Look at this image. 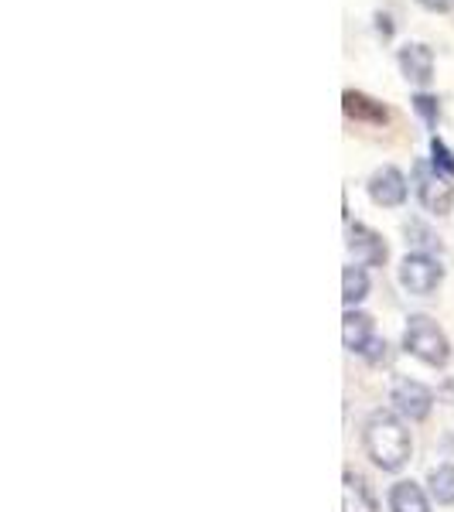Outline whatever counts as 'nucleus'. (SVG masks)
<instances>
[{"instance_id":"1","label":"nucleus","mask_w":454,"mask_h":512,"mask_svg":"<svg viewBox=\"0 0 454 512\" xmlns=\"http://www.w3.org/2000/svg\"><path fill=\"white\" fill-rule=\"evenodd\" d=\"M410 451H414V444H410V431L403 427L400 417H393L390 410H376L366 420V454L373 458L376 468L400 472L407 465Z\"/></svg>"},{"instance_id":"2","label":"nucleus","mask_w":454,"mask_h":512,"mask_svg":"<svg viewBox=\"0 0 454 512\" xmlns=\"http://www.w3.org/2000/svg\"><path fill=\"white\" fill-rule=\"evenodd\" d=\"M403 349L410 355H417L427 366H444L451 359V342L448 335L437 328L434 318L427 315H414L407 321V332H403Z\"/></svg>"},{"instance_id":"3","label":"nucleus","mask_w":454,"mask_h":512,"mask_svg":"<svg viewBox=\"0 0 454 512\" xmlns=\"http://www.w3.org/2000/svg\"><path fill=\"white\" fill-rule=\"evenodd\" d=\"M414 192L420 198V205H424L427 212H434V216H448L451 212L454 185L448 175H441V171L434 168V164L420 161L414 168Z\"/></svg>"},{"instance_id":"4","label":"nucleus","mask_w":454,"mask_h":512,"mask_svg":"<svg viewBox=\"0 0 454 512\" xmlns=\"http://www.w3.org/2000/svg\"><path fill=\"white\" fill-rule=\"evenodd\" d=\"M444 280V267L434 260L431 253H407L400 263V284L407 287L410 294L427 297L441 287Z\"/></svg>"},{"instance_id":"5","label":"nucleus","mask_w":454,"mask_h":512,"mask_svg":"<svg viewBox=\"0 0 454 512\" xmlns=\"http://www.w3.org/2000/svg\"><path fill=\"white\" fill-rule=\"evenodd\" d=\"M369 198H373L376 205H383V209H400L403 202H407V178H403L400 168H393V164H383V168H376L373 175H369Z\"/></svg>"},{"instance_id":"6","label":"nucleus","mask_w":454,"mask_h":512,"mask_svg":"<svg viewBox=\"0 0 454 512\" xmlns=\"http://www.w3.org/2000/svg\"><path fill=\"white\" fill-rule=\"evenodd\" d=\"M393 407L407 420H424L434 407V393L417 379H396L393 383Z\"/></svg>"},{"instance_id":"7","label":"nucleus","mask_w":454,"mask_h":512,"mask_svg":"<svg viewBox=\"0 0 454 512\" xmlns=\"http://www.w3.org/2000/svg\"><path fill=\"white\" fill-rule=\"evenodd\" d=\"M349 253H352V260H356V267H383L386 263L383 236L369 226H352L349 229Z\"/></svg>"},{"instance_id":"8","label":"nucleus","mask_w":454,"mask_h":512,"mask_svg":"<svg viewBox=\"0 0 454 512\" xmlns=\"http://www.w3.org/2000/svg\"><path fill=\"white\" fill-rule=\"evenodd\" d=\"M400 72L407 82H414V86H431L434 79V52L427 45H420V41H414V45H403L400 48Z\"/></svg>"},{"instance_id":"9","label":"nucleus","mask_w":454,"mask_h":512,"mask_svg":"<svg viewBox=\"0 0 454 512\" xmlns=\"http://www.w3.org/2000/svg\"><path fill=\"white\" fill-rule=\"evenodd\" d=\"M342 342H345V349L349 352H366L369 349V342H373V318L369 315H362V311H345V318H342Z\"/></svg>"},{"instance_id":"10","label":"nucleus","mask_w":454,"mask_h":512,"mask_svg":"<svg viewBox=\"0 0 454 512\" xmlns=\"http://www.w3.org/2000/svg\"><path fill=\"white\" fill-rule=\"evenodd\" d=\"M342 512H376L373 489H369L366 478L356 472L342 475Z\"/></svg>"},{"instance_id":"11","label":"nucleus","mask_w":454,"mask_h":512,"mask_svg":"<svg viewBox=\"0 0 454 512\" xmlns=\"http://www.w3.org/2000/svg\"><path fill=\"white\" fill-rule=\"evenodd\" d=\"M345 113L356 120H369V123H386L390 120V113H386L383 103H376V99L362 96V93H352V89H345Z\"/></svg>"},{"instance_id":"12","label":"nucleus","mask_w":454,"mask_h":512,"mask_svg":"<svg viewBox=\"0 0 454 512\" xmlns=\"http://www.w3.org/2000/svg\"><path fill=\"white\" fill-rule=\"evenodd\" d=\"M390 509L393 512H431L427 509V495L417 482H396L390 492Z\"/></svg>"},{"instance_id":"13","label":"nucleus","mask_w":454,"mask_h":512,"mask_svg":"<svg viewBox=\"0 0 454 512\" xmlns=\"http://www.w3.org/2000/svg\"><path fill=\"white\" fill-rule=\"evenodd\" d=\"M366 297H369V277H366V270L352 263V267L342 270V301L349 304V308H356Z\"/></svg>"},{"instance_id":"14","label":"nucleus","mask_w":454,"mask_h":512,"mask_svg":"<svg viewBox=\"0 0 454 512\" xmlns=\"http://www.w3.org/2000/svg\"><path fill=\"white\" fill-rule=\"evenodd\" d=\"M431 495L441 506H454V465H441L431 472Z\"/></svg>"},{"instance_id":"15","label":"nucleus","mask_w":454,"mask_h":512,"mask_svg":"<svg viewBox=\"0 0 454 512\" xmlns=\"http://www.w3.org/2000/svg\"><path fill=\"white\" fill-rule=\"evenodd\" d=\"M414 113L420 120H424V127L427 130H434L437 127V120H441V103H437V96H431V93H417L414 99Z\"/></svg>"},{"instance_id":"16","label":"nucleus","mask_w":454,"mask_h":512,"mask_svg":"<svg viewBox=\"0 0 454 512\" xmlns=\"http://www.w3.org/2000/svg\"><path fill=\"white\" fill-rule=\"evenodd\" d=\"M431 164L441 171V175H448L454 181V154L441 137H431Z\"/></svg>"},{"instance_id":"17","label":"nucleus","mask_w":454,"mask_h":512,"mask_svg":"<svg viewBox=\"0 0 454 512\" xmlns=\"http://www.w3.org/2000/svg\"><path fill=\"white\" fill-rule=\"evenodd\" d=\"M407 239H410V243H414V246H420L417 253H424V250H427V253H431V250L441 253V243H437L431 229H424V226H420V222H410V226H407Z\"/></svg>"},{"instance_id":"18","label":"nucleus","mask_w":454,"mask_h":512,"mask_svg":"<svg viewBox=\"0 0 454 512\" xmlns=\"http://www.w3.org/2000/svg\"><path fill=\"white\" fill-rule=\"evenodd\" d=\"M424 11H434V14H448L454 11V0H417Z\"/></svg>"},{"instance_id":"19","label":"nucleus","mask_w":454,"mask_h":512,"mask_svg":"<svg viewBox=\"0 0 454 512\" xmlns=\"http://www.w3.org/2000/svg\"><path fill=\"white\" fill-rule=\"evenodd\" d=\"M362 355H366L369 362H379V355H386V345L379 342V338H373V342H369V349L362 352Z\"/></svg>"}]
</instances>
